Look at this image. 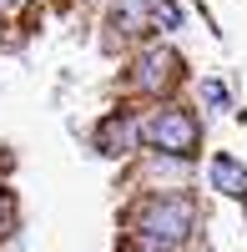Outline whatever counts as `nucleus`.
Returning a JSON list of instances; mask_svg holds the SVG:
<instances>
[{
  "label": "nucleus",
  "instance_id": "7ed1b4c3",
  "mask_svg": "<svg viewBox=\"0 0 247 252\" xmlns=\"http://www.w3.org/2000/svg\"><path fill=\"white\" fill-rule=\"evenodd\" d=\"M136 136H141V126H136L131 116H121V111L96 126V146H101L106 157H126L131 146H136Z\"/></svg>",
  "mask_w": 247,
  "mask_h": 252
},
{
  "label": "nucleus",
  "instance_id": "20e7f679",
  "mask_svg": "<svg viewBox=\"0 0 247 252\" xmlns=\"http://www.w3.org/2000/svg\"><path fill=\"white\" fill-rule=\"evenodd\" d=\"M207 182L217 187L222 197H247V166L232 157V152H217L207 161Z\"/></svg>",
  "mask_w": 247,
  "mask_h": 252
},
{
  "label": "nucleus",
  "instance_id": "6e6552de",
  "mask_svg": "<svg viewBox=\"0 0 247 252\" xmlns=\"http://www.w3.org/2000/svg\"><path fill=\"white\" fill-rule=\"evenodd\" d=\"M0 212H5V192H0Z\"/></svg>",
  "mask_w": 247,
  "mask_h": 252
},
{
  "label": "nucleus",
  "instance_id": "0eeeda50",
  "mask_svg": "<svg viewBox=\"0 0 247 252\" xmlns=\"http://www.w3.org/2000/svg\"><path fill=\"white\" fill-rule=\"evenodd\" d=\"M202 101H207L212 111H227V101H232V96H227V86H222V81L207 76V81H202Z\"/></svg>",
  "mask_w": 247,
  "mask_h": 252
},
{
  "label": "nucleus",
  "instance_id": "f03ea898",
  "mask_svg": "<svg viewBox=\"0 0 247 252\" xmlns=\"http://www.w3.org/2000/svg\"><path fill=\"white\" fill-rule=\"evenodd\" d=\"M202 141V126L187 106H161L147 121V146H156L161 157H192Z\"/></svg>",
  "mask_w": 247,
  "mask_h": 252
},
{
  "label": "nucleus",
  "instance_id": "f257e3e1",
  "mask_svg": "<svg viewBox=\"0 0 247 252\" xmlns=\"http://www.w3.org/2000/svg\"><path fill=\"white\" fill-rule=\"evenodd\" d=\"M192 222H197V212H192L187 197H152L136 212V232L147 242V252H167L192 232Z\"/></svg>",
  "mask_w": 247,
  "mask_h": 252
},
{
  "label": "nucleus",
  "instance_id": "1a4fd4ad",
  "mask_svg": "<svg viewBox=\"0 0 247 252\" xmlns=\"http://www.w3.org/2000/svg\"><path fill=\"white\" fill-rule=\"evenodd\" d=\"M0 5H15V0H0Z\"/></svg>",
  "mask_w": 247,
  "mask_h": 252
},
{
  "label": "nucleus",
  "instance_id": "423d86ee",
  "mask_svg": "<svg viewBox=\"0 0 247 252\" xmlns=\"http://www.w3.org/2000/svg\"><path fill=\"white\" fill-rule=\"evenodd\" d=\"M152 20L161 31H177L182 26V5H177V0H152Z\"/></svg>",
  "mask_w": 247,
  "mask_h": 252
},
{
  "label": "nucleus",
  "instance_id": "39448f33",
  "mask_svg": "<svg viewBox=\"0 0 247 252\" xmlns=\"http://www.w3.org/2000/svg\"><path fill=\"white\" fill-rule=\"evenodd\" d=\"M177 76V56L172 51H147V56H141V71H136V81H141V91H161V86H167V81Z\"/></svg>",
  "mask_w": 247,
  "mask_h": 252
}]
</instances>
